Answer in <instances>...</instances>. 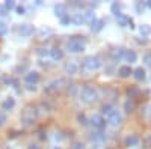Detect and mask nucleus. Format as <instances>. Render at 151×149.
Instances as JSON below:
<instances>
[{"label":"nucleus","instance_id":"f257e3e1","mask_svg":"<svg viewBox=\"0 0 151 149\" xmlns=\"http://www.w3.org/2000/svg\"><path fill=\"white\" fill-rule=\"evenodd\" d=\"M80 99L86 104H92L98 99V91L91 84L83 86V89L80 91Z\"/></svg>","mask_w":151,"mask_h":149},{"label":"nucleus","instance_id":"f03ea898","mask_svg":"<svg viewBox=\"0 0 151 149\" xmlns=\"http://www.w3.org/2000/svg\"><path fill=\"white\" fill-rule=\"evenodd\" d=\"M101 65H103L101 59H100L98 56H94V54L92 56H86L83 59V62H82V66L86 71H89V72H94V71L100 69V68H101Z\"/></svg>","mask_w":151,"mask_h":149},{"label":"nucleus","instance_id":"7ed1b4c3","mask_svg":"<svg viewBox=\"0 0 151 149\" xmlns=\"http://www.w3.org/2000/svg\"><path fill=\"white\" fill-rule=\"evenodd\" d=\"M86 44L80 36H73V38L67 42V50L70 53H82L85 50Z\"/></svg>","mask_w":151,"mask_h":149},{"label":"nucleus","instance_id":"20e7f679","mask_svg":"<svg viewBox=\"0 0 151 149\" xmlns=\"http://www.w3.org/2000/svg\"><path fill=\"white\" fill-rule=\"evenodd\" d=\"M36 118V111H35V107H26L23 110L21 113V120L26 123V125H29L30 122H33Z\"/></svg>","mask_w":151,"mask_h":149},{"label":"nucleus","instance_id":"39448f33","mask_svg":"<svg viewBox=\"0 0 151 149\" xmlns=\"http://www.w3.org/2000/svg\"><path fill=\"white\" fill-rule=\"evenodd\" d=\"M89 122H91V125L94 127V128H97L98 131H101L104 127H106V119L101 116V115H92L91 118H89Z\"/></svg>","mask_w":151,"mask_h":149},{"label":"nucleus","instance_id":"423d86ee","mask_svg":"<svg viewBox=\"0 0 151 149\" xmlns=\"http://www.w3.org/2000/svg\"><path fill=\"white\" fill-rule=\"evenodd\" d=\"M121 113H119V111L115 108V110H113L112 111V113L106 118V120H107V123H109V125L110 127H113V128H116V127H119L121 125Z\"/></svg>","mask_w":151,"mask_h":149},{"label":"nucleus","instance_id":"0eeeda50","mask_svg":"<svg viewBox=\"0 0 151 149\" xmlns=\"http://www.w3.org/2000/svg\"><path fill=\"white\" fill-rule=\"evenodd\" d=\"M62 86H64V80L62 78H53V80H50L45 86V91L47 92H56L59 91Z\"/></svg>","mask_w":151,"mask_h":149},{"label":"nucleus","instance_id":"6e6552de","mask_svg":"<svg viewBox=\"0 0 151 149\" xmlns=\"http://www.w3.org/2000/svg\"><path fill=\"white\" fill-rule=\"evenodd\" d=\"M32 33H33V26H30V24L24 23V24H20L18 26V35L23 36V38H27Z\"/></svg>","mask_w":151,"mask_h":149},{"label":"nucleus","instance_id":"1a4fd4ad","mask_svg":"<svg viewBox=\"0 0 151 149\" xmlns=\"http://www.w3.org/2000/svg\"><path fill=\"white\" fill-rule=\"evenodd\" d=\"M89 137H91V140H92L94 145H101V143L104 142V139H106V135H104L103 131H98V130H97V131H92V133H91Z\"/></svg>","mask_w":151,"mask_h":149},{"label":"nucleus","instance_id":"9d476101","mask_svg":"<svg viewBox=\"0 0 151 149\" xmlns=\"http://www.w3.org/2000/svg\"><path fill=\"white\" fill-rule=\"evenodd\" d=\"M24 80H26V83L29 86H35L38 81H40V74L35 72V71H30V72H27L26 76H24Z\"/></svg>","mask_w":151,"mask_h":149},{"label":"nucleus","instance_id":"9b49d317","mask_svg":"<svg viewBox=\"0 0 151 149\" xmlns=\"http://www.w3.org/2000/svg\"><path fill=\"white\" fill-rule=\"evenodd\" d=\"M79 69V65H77V62L76 60H70L65 63V72L70 74V76H73V74H76Z\"/></svg>","mask_w":151,"mask_h":149},{"label":"nucleus","instance_id":"f8f14e48","mask_svg":"<svg viewBox=\"0 0 151 149\" xmlns=\"http://www.w3.org/2000/svg\"><path fill=\"white\" fill-rule=\"evenodd\" d=\"M104 24H106V21H104L103 18H95V20L91 23V30H92V32H100V30L104 27Z\"/></svg>","mask_w":151,"mask_h":149},{"label":"nucleus","instance_id":"ddd939ff","mask_svg":"<svg viewBox=\"0 0 151 149\" xmlns=\"http://www.w3.org/2000/svg\"><path fill=\"white\" fill-rule=\"evenodd\" d=\"M137 143H139V137H137V135H134V134H130V135H127V137L124 139V145L129 146V148L137 146Z\"/></svg>","mask_w":151,"mask_h":149},{"label":"nucleus","instance_id":"4468645a","mask_svg":"<svg viewBox=\"0 0 151 149\" xmlns=\"http://www.w3.org/2000/svg\"><path fill=\"white\" fill-rule=\"evenodd\" d=\"M55 15L59 17V20L64 18V17L67 15V8H65V5H62V3L55 5Z\"/></svg>","mask_w":151,"mask_h":149},{"label":"nucleus","instance_id":"2eb2a0df","mask_svg":"<svg viewBox=\"0 0 151 149\" xmlns=\"http://www.w3.org/2000/svg\"><path fill=\"white\" fill-rule=\"evenodd\" d=\"M118 74H119V77L127 78V77H130L132 74H133V69L130 68V65H124V66H121V68L118 69Z\"/></svg>","mask_w":151,"mask_h":149},{"label":"nucleus","instance_id":"dca6fc26","mask_svg":"<svg viewBox=\"0 0 151 149\" xmlns=\"http://www.w3.org/2000/svg\"><path fill=\"white\" fill-rule=\"evenodd\" d=\"M124 53H125L124 48H113V50H110V57L113 60H119L124 57Z\"/></svg>","mask_w":151,"mask_h":149},{"label":"nucleus","instance_id":"f3484780","mask_svg":"<svg viewBox=\"0 0 151 149\" xmlns=\"http://www.w3.org/2000/svg\"><path fill=\"white\" fill-rule=\"evenodd\" d=\"M50 56H52L53 60H60L62 57H64V51H62L59 47H55V48L50 50Z\"/></svg>","mask_w":151,"mask_h":149},{"label":"nucleus","instance_id":"a211bd4d","mask_svg":"<svg viewBox=\"0 0 151 149\" xmlns=\"http://www.w3.org/2000/svg\"><path fill=\"white\" fill-rule=\"evenodd\" d=\"M82 14H83L85 23H92L95 20V14H94L92 9H85V11H82Z\"/></svg>","mask_w":151,"mask_h":149},{"label":"nucleus","instance_id":"6ab92c4d","mask_svg":"<svg viewBox=\"0 0 151 149\" xmlns=\"http://www.w3.org/2000/svg\"><path fill=\"white\" fill-rule=\"evenodd\" d=\"M71 23L76 24V26H82V24L85 23V18H83V14H82V11L77 12V14H74L71 17Z\"/></svg>","mask_w":151,"mask_h":149},{"label":"nucleus","instance_id":"aec40b11","mask_svg":"<svg viewBox=\"0 0 151 149\" xmlns=\"http://www.w3.org/2000/svg\"><path fill=\"white\" fill-rule=\"evenodd\" d=\"M124 59H125V62H130V63H133V62H136V59H137V54L133 51V50H125Z\"/></svg>","mask_w":151,"mask_h":149},{"label":"nucleus","instance_id":"412c9836","mask_svg":"<svg viewBox=\"0 0 151 149\" xmlns=\"http://www.w3.org/2000/svg\"><path fill=\"white\" fill-rule=\"evenodd\" d=\"M14 106H15V99L12 98V96H9V98H6L5 101H3L2 108L3 110H12V108H14Z\"/></svg>","mask_w":151,"mask_h":149},{"label":"nucleus","instance_id":"4be33fe9","mask_svg":"<svg viewBox=\"0 0 151 149\" xmlns=\"http://www.w3.org/2000/svg\"><path fill=\"white\" fill-rule=\"evenodd\" d=\"M133 77H134L137 81L144 80V78H145V69H144V68H136V69L133 71Z\"/></svg>","mask_w":151,"mask_h":149},{"label":"nucleus","instance_id":"5701e85b","mask_svg":"<svg viewBox=\"0 0 151 149\" xmlns=\"http://www.w3.org/2000/svg\"><path fill=\"white\" fill-rule=\"evenodd\" d=\"M116 17V21H118V24L119 26H122V27H125L127 24L130 23V20H129V17H125L124 14H118V15H115Z\"/></svg>","mask_w":151,"mask_h":149},{"label":"nucleus","instance_id":"b1692460","mask_svg":"<svg viewBox=\"0 0 151 149\" xmlns=\"http://www.w3.org/2000/svg\"><path fill=\"white\" fill-rule=\"evenodd\" d=\"M113 110H115V108L112 107V104H103V106H101V116L104 115V116L107 118V116L112 113Z\"/></svg>","mask_w":151,"mask_h":149},{"label":"nucleus","instance_id":"393cba45","mask_svg":"<svg viewBox=\"0 0 151 149\" xmlns=\"http://www.w3.org/2000/svg\"><path fill=\"white\" fill-rule=\"evenodd\" d=\"M36 54L40 57H47V56H50V50L45 47H40V48H36Z\"/></svg>","mask_w":151,"mask_h":149},{"label":"nucleus","instance_id":"a878e982","mask_svg":"<svg viewBox=\"0 0 151 149\" xmlns=\"http://www.w3.org/2000/svg\"><path fill=\"white\" fill-rule=\"evenodd\" d=\"M124 110L127 111V113H132V111L134 110V103L130 101V99H129V101H125V104H124Z\"/></svg>","mask_w":151,"mask_h":149},{"label":"nucleus","instance_id":"bb28decb","mask_svg":"<svg viewBox=\"0 0 151 149\" xmlns=\"http://www.w3.org/2000/svg\"><path fill=\"white\" fill-rule=\"evenodd\" d=\"M139 32L142 35H150L151 33V26H148V24H142V26H139Z\"/></svg>","mask_w":151,"mask_h":149},{"label":"nucleus","instance_id":"cd10ccee","mask_svg":"<svg viewBox=\"0 0 151 149\" xmlns=\"http://www.w3.org/2000/svg\"><path fill=\"white\" fill-rule=\"evenodd\" d=\"M77 120H79V123H80V125H83V127L89 123V119H88L85 115H79V116H77Z\"/></svg>","mask_w":151,"mask_h":149},{"label":"nucleus","instance_id":"c85d7f7f","mask_svg":"<svg viewBox=\"0 0 151 149\" xmlns=\"http://www.w3.org/2000/svg\"><path fill=\"white\" fill-rule=\"evenodd\" d=\"M67 91H68V93H70V95H73V96H74L76 93H77V86H76L74 83H71V84H68V89H67Z\"/></svg>","mask_w":151,"mask_h":149},{"label":"nucleus","instance_id":"c756f323","mask_svg":"<svg viewBox=\"0 0 151 149\" xmlns=\"http://www.w3.org/2000/svg\"><path fill=\"white\" fill-rule=\"evenodd\" d=\"M14 8H15V2H14V0H6V2H5V9L6 11H11Z\"/></svg>","mask_w":151,"mask_h":149},{"label":"nucleus","instance_id":"7c9ffc66","mask_svg":"<svg viewBox=\"0 0 151 149\" xmlns=\"http://www.w3.org/2000/svg\"><path fill=\"white\" fill-rule=\"evenodd\" d=\"M8 32V26L5 21H0V36H3L5 33Z\"/></svg>","mask_w":151,"mask_h":149},{"label":"nucleus","instance_id":"2f4dec72","mask_svg":"<svg viewBox=\"0 0 151 149\" xmlns=\"http://www.w3.org/2000/svg\"><path fill=\"white\" fill-rule=\"evenodd\" d=\"M110 9H112V12H113V14H115V15L121 14V12H119V5H118V3H112Z\"/></svg>","mask_w":151,"mask_h":149},{"label":"nucleus","instance_id":"473e14b6","mask_svg":"<svg viewBox=\"0 0 151 149\" xmlns=\"http://www.w3.org/2000/svg\"><path fill=\"white\" fill-rule=\"evenodd\" d=\"M71 149H86V148H85V145L80 143V142H74L73 146H71Z\"/></svg>","mask_w":151,"mask_h":149},{"label":"nucleus","instance_id":"72a5a7b5","mask_svg":"<svg viewBox=\"0 0 151 149\" xmlns=\"http://www.w3.org/2000/svg\"><path fill=\"white\" fill-rule=\"evenodd\" d=\"M144 62L148 66H151V53H145L144 54Z\"/></svg>","mask_w":151,"mask_h":149},{"label":"nucleus","instance_id":"f704fd0d","mask_svg":"<svg viewBox=\"0 0 151 149\" xmlns=\"http://www.w3.org/2000/svg\"><path fill=\"white\" fill-rule=\"evenodd\" d=\"M70 21H71V18L68 15H65L64 18H60V24H64V26H65V24H70Z\"/></svg>","mask_w":151,"mask_h":149},{"label":"nucleus","instance_id":"c9c22d12","mask_svg":"<svg viewBox=\"0 0 151 149\" xmlns=\"http://www.w3.org/2000/svg\"><path fill=\"white\" fill-rule=\"evenodd\" d=\"M62 139H64V135H62V133H56V135H55V140H56V142H60Z\"/></svg>","mask_w":151,"mask_h":149},{"label":"nucleus","instance_id":"e433bc0d","mask_svg":"<svg viewBox=\"0 0 151 149\" xmlns=\"http://www.w3.org/2000/svg\"><path fill=\"white\" fill-rule=\"evenodd\" d=\"M5 15H6V9H5V6L0 5V17H5Z\"/></svg>","mask_w":151,"mask_h":149},{"label":"nucleus","instance_id":"4c0bfd02","mask_svg":"<svg viewBox=\"0 0 151 149\" xmlns=\"http://www.w3.org/2000/svg\"><path fill=\"white\" fill-rule=\"evenodd\" d=\"M5 122H6V116L3 113H0V125H3Z\"/></svg>","mask_w":151,"mask_h":149},{"label":"nucleus","instance_id":"58836bf2","mask_svg":"<svg viewBox=\"0 0 151 149\" xmlns=\"http://www.w3.org/2000/svg\"><path fill=\"white\" fill-rule=\"evenodd\" d=\"M15 8H17L18 15H23V14H24V8H23V6H15Z\"/></svg>","mask_w":151,"mask_h":149},{"label":"nucleus","instance_id":"ea45409f","mask_svg":"<svg viewBox=\"0 0 151 149\" xmlns=\"http://www.w3.org/2000/svg\"><path fill=\"white\" fill-rule=\"evenodd\" d=\"M27 149H41V148L38 146V145H35V143H32V145H29V146H27Z\"/></svg>","mask_w":151,"mask_h":149},{"label":"nucleus","instance_id":"a19ab883","mask_svg":"<svg viewBox=\"0 0 151 149\" xmlns=\"http://www.w3.org/2000/svg\"><path fill=\"white\" fill-rule=\"evenodd\" d=\"M91 149H103V145H94Z\"/></svg>","mask_w":151,"mask_h":149},{"label":"nucleus","instance_id":"79ce46f5","mask_svg":"<svg viewBox=\"0 0 151 149\" xmlns=\"http://www.w3.org/2000/svg\"><path fill=\"white\" fill-rule=\"evenodd\" d=\"M147 143H148V145L151 146V133H150V134L147 135Z\"/></svg>","mask_w":151,"mask_h":149},{"label":"nucleus","instance_id":"37998d69","mask_svg":"<svg viewBox=\"0 0 151 149\" xmlns=\"http://www.w3.org/2000/svg\"><path fill=\"white\" fill-rule=\"evenodd\" d=\"M145 5H147V8H148V9H151V0H148V2H147Z\"/></svg>","mask_w":151,"mask_h":149},{"label":"nucleus","instance_id":"c03bdc74","mask_svg":"<svg viewBox=\"0 0 151 149\" xmlns=\"http://www.w3.org/2000/svg\"><path fill=\"white\" fill-rule=\"evenodd\" d=\"M55 149H59V148H58V146H56V148H55Z\"/></svg>","mask_w":151,"mask_h":149}]
</instances>
